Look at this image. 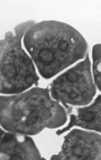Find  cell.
Returning a JSON list of instances; mask_svg holds the SVG:
<instances>
[{"label": "cell", "mask_w": 101, "mask_h": 160, "mask_svg": "<svg viewBox=\"0 0 101 160\" xmlns=\"http://www.w3.org/2000/svg\"><path fill=\"white\" fill-rule=\"evenodd\" d=\"M67 120L65 108L51 98L48 88L0 96V125L9 132L36 135L45 128L60 127Z\"/></svg>", "instance_id": "7a4b0ae2"}, {"label": "cell", "mask_w": 101, "mask_h": 160, "mask_svg": "<svg viewBox=\"0 0 101 160\" xmlns=\"http://www.w3.org/2000/svg\"><path fill=\"white\" fill-rule=\"evenodd\" d=\"M93 71L95 83L101 89V44H96L93 49Z\"/></svg>", "instance_id": "ba28073f"}, {"label": "cell", "mask_w": 101, "mask_h": 160, "mask_svg": "<svg viewBox=\"0 0 101 160\" xmlns=\"http://www.w3.org/2000/svg\"><path fill=\"white\" fill-rule=\"evenodd\" d=\"M88 53L84 61L59 75L50 84L49 90L52 98L62 102L66 109L70 105L89 103L96 93Z\"/></svg>", "instance_id": "277c9868"}, {"label": "cell", "mask_w": 101, "mask_h": 160, "mask_svg": "<svg viewBox=\"0 0 101 160\" xmlns=\"http://www.w3.org/2000/svg\"><path fill=\"white\" fill-rule=\"evenodd\" d=\"M23 41L39 73L47 79L83 59L88 49L78 31L56 21H43L31 26Z\"/></svg>", "instance_id": "6da1fadb"}, {"label": "cell", "mask_w": 101, "mask_h": 160, "mask_svg": "<svg viewBox=\"0 0 101 160\" xmlns=\"http://www.w3.org/2000/svg\"><path fill=\"white\" fill-rule=\"evenodd\" d=\"M76 114L70 115L68 125L58 131L60 135L69 130L71 128L77 126L88 130L101 132V96L99 95L89 107L76 109Z\"/></svg>", "instance_id": "52a82bcc"}, {"label": "cell", "mask_w": 101, "mask_h": 160, "mask_svg": "<svg viewBox=\"0 0 101 160\" xmlns=\"http://www.w3.org/2000/svg\"><path fill=\"white\" fill-rule=\"evenodd\" d=\"M35 24L30 20L18 24L0 40V93H20L39 84L33 60L21 44L26 32Z\"/></svg>", "instance_id": "3957f363"}, {"label": "cell", "mask_w": 101, "mask_h": 160, "mask_svg": "<svg viewBox=\"0 0 101 160\" xmlns=\"http://www.w3.org/2000/svg\"><path fill=\"white\" fill-rule=\"evenodd\" d=\"M5 133L6 132L0 127V141Z\"/></svg>", "instance_id": "9c48e42d"}, {"label": "cell", "mask_w": 101, "mask_h": 160, "mask_svg": "<svg viewBox=\"0 0 101 160\" xmlns=\"http://www.w3.org/2000/svg\"><path fill=\"white\" fill-rule=\"evenodd\" d=\"M50 160H101V137L74 129L64 138L61 151Z\"/></svg>", "instance_id": "5b68a950"}, {"label": "cell", "mask_w": 101, "mask_h": 160, "mask_svg": "<svg viewBox=\"0 0 101 160\" xmlns=\"http://www.w3.org/2000/svg\"><path fill=\"white\" fill-rule=\"evenodd\" d=\"M0 160H46L30 137L6 132L0 141Z\"/></svg>", "instance_id": "8992f818"}]
</instances>
